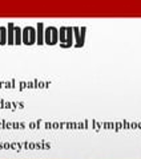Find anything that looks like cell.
<instances>
[{
    "instance_id": "2",
    "label": "cell",
    "mask_w": 141,
    "mask_h": 159,
    "mask_svg": "<svg viewBox=\"0 0 141 159\" xmlns=\"http://www.w3.org/2000/svg\"><path fill=\"white\" fill-rule=\"evenodd\" d=\"M70 31H72V29L67 28V27L60 29V40H61V43L64 44V45L70 44V40H72V32Z\"/></svg>"
},
{
    "instance_id": "1",
    "label": "cell",
    "mask_w": 141,
    "mask_h": 159,
    "mask_svg": "<svg viewBox=\"0 0 141 159\" xmlns=\"http://www.w3.org/2000/svg\"><path fill=\"white\" fill-rule=\"evenodd\" d=\"M45 43L47 44L57 43V29L55 27H49L45 29Z\"/></svg>"
},
{
    "instance_id": "3",
    "label": "cell",
    "mask_w": 141,
    "mask_h": 159,
    "mask_svg": "<svg viewBox=\"0 0 141 159\" xmlns=\"http://www.w3.org/2000/svg\"><path fill=\"white\" fill-rule=\"evenodd\" d=\"M35 37H36V33H35V29L32 27H27L24 29V43L26 44H33Z\"/></svg>"
}]
</instances>
